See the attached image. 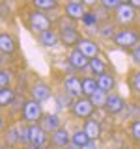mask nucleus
Wrapping results in <instances>:
<instances>
[{
	"mask_svg": "<svg viewBox=\"0 0 140 149\" xmlns=\"http://www.w3.org/2000/svg\"><path fill=\"white\" fill-rule=\"evenodd\" d=\"M22 22H24L26 30L30 32V34H34L36 37L39 34H43L45 30H49V28H54L52 17L43 13V11H39V9L30 8L28 4L24 6V9H22Z\"/></svg>",
	"mask_w": 140,
	"mask_h": 149,
	"instance_id": "1",
	"label": "nucleus"
},
{
	"mask_svg": "<svg viewBox=\"0 0 140 149\" xmlns=\"http://www.w3.org/2000/svg\"><path fill=\"white\" fill-rule=\"evenodd\" d=\"M110 19L118 28H133L140 22V11H136L131 4H120L112 11Z\"/></svg>",
	"mask_w": 140,
	"mask_h": 149,
	"instance_id": "2",
	"label": "nucleus"
},
{
	"mask_svg": "<svg viewBox=\"0 0 140 149\" xmlns=\"http://www.w3.org/2000/svg\"><path fill=\"white\" fill-rule=\"evenodd\" d=\"M45 116V108H43V102L34 101L30 97L24 99V104H22L21 116H19V121L24 125H37Z\"/></svg>",
	"mask_w": 140,
	"mask_h": 149,
	"instance_id": "3",
	"label": "nucleus"
},
{
	"mask_svg": "<svg viewBox=\"0 0 140 149\" xmlns=\"http://www.w3.org/2000/svg\"><path fill=\"white\" fill-rule=\"evenodd\" d=\"M114 47H118L120 50L131 52L138 43H140V28L133 26V28H120L116 37L112 39Z\"/></svg>",
	"mask_w": 140,
	"mask_h": 149,
	"instance_id": "4",
	"label": "nucleus"
},
{
	"mask_svg": "<svg viewBox=\"0 0 140 149\" xmlns=\"http://www.w3.org/2000/svg\"><path fill=\"white\" fill-rule=\"evenodd\" d=\"M26 93H28V97H30V99L39 101V102H45V101L52 99L54 88H52V84H50V82L43 80V78H34V80L28 84Z\"/></svg>",
	"mask_w": 140,
	"mask_h": 149,
	"instance_id": "5",
	"label": "nucleus"
},
{
	"mask_svg": "<svg viewBox=\"0 0 140 149\" xmlns=\"http://www.w3.org/2000/svg\"><path fill=\"white\" fill-rule=\"evenodd\" d=\"M95 108H93V104H92V101L88 99V97H78V99H75L73 101V104H71V108H69V114H71V118L73 119H77V121H86V119H90L95 116Z\"/></svg>",
	"mask_w": 140,
	"mask_h": 149,
	"instance_id": "6",
	"label": "nucleus"
},
{
	"mask_svg": "<svg viewBox=\"0 0 140 149\" xmlns=\"http://www.w3.org/2000/svg\"><path fill=\"white\" fill-rule=\"evenodd\" d=\"M75 49H78L88 60L97 58V56H101V52H103L101 41L95 39L93 36H84V34H82L80 39H78V43H77V47H75Z\"/></svg>",
	"mask_w": 140,
	"mask_h": 149,
	"instance_id": "7",
	"label": "nucleus"
},
{
	"mask_svg": "<svg viewBox=\"0 0 140 149\" xmlns=\"http://www.w3.org/2000/svg\"><path fill=\"white\" fill-rule=\"evenodd\" d=\"M0 54L6 56L8 60H11L13 56L19 54V39L13 32L9 30L0 32Z\"/></svg>",
	"mask_w": 140,
	"mask_h": 149,
	"instance_id": "8",
	"label": "nucleus"
},
{
	"mask_svg": "<svg viewBox=\"0 0 140 149\" xmlns=\"http://www.w3.org/2000/svg\"><path fill=\"white\" fill-rule=\"evenodd\" d=\"M58 34H60V45H62L65 50H71V49L77 47L78 39L82 37V30L78 28V24H73V26L60 28Z\"/></svg>",
	"mask_w": 140,
	"mask_h": 149,
	"instance_id": "9",
	"label": "nucleus"
},
{
	"mask_svg": "<svg viewBox=\"0 0 140 149\" xmlns=\"http://www.w3.org/2000/svg\"><path fill=\"white\" fill-rule=\"evenodd\" d=\"M127 104H129V101L125 99L121 93L112 91V93H108V97H106V102H105V108L103 110L108 116H120L127 110Z\"/></svg>",
	"mask_w": 140,
	"mask_h": 149,
	"instance_id": "10",
	"label": "nucleus"
},
{
	"mask_svg": "<svg viewBox=\"0 0 140 149\" xmlns=\"http://www.w3.org/2000/svg\"><path fill=\"white\" fill-rule=\"evenodd\" d=\"M60 88L65 93H69L73 99H78V97H82V77H78L77 73L75 74H64L60 78Z\"/></svg>",
	"mask_w": 140,
	"mask_h": 149,
	"instance_id": "11",
	"label": "nucleus"
},
{
	"mask_svg": "<svg viewBox=\"0 0 140 149\" xmlns=\"http://www.w3.org/2000/svg\"><path fill=\"white\" fill-rule=\"evenodd\" d=\"M49 138L50 134L45 132V129L37 125H28V146H36L41 149H49Z\"/></svg>",
	"mask_w": 140,
	"mask_h": 149,
	"instance_id": "12",
	"label": "nucleus"
},
{
	"mask_svg": "<svg viewBox=\"0 0 140 149\" xmlns=\"http://www.w3.org/2000/svg\"><path fill=\"white\" fill-rule=\"evenodd\" d=\"M62 0H30L28 6L34 8V9H39V11L47 13V15H52V21H56L60 15H56L58 11H62Z\"/></svg>",
	"mask_w": 140,
	"mask_h": 149,
	"instance_id": "13",
	"label": "nucleus"
},
{
	"mask_svg": "<svg viewBox=\"0 0 140 149\" xmlns=\"http://www.w3.org/2000/svg\"><path fill=\"white\" fill-rule=\"evenodd\" d=\"M69 143H71V130L65 125L54 130L49 138V149H65Z\"/></svg>",
	"mask_w": 140,
	"mask_h": 149,
	"instance_id": "14",
	"label": "nucleus"
},
{
	"mask_svg": "<svg viewBox=\"0 0 140 149\" xmlns=\"http://www.w3.org/2000/svg\"><path fill=\"white\" fill-rule=\"evenodd\" d=\"M67 63L73 67L75 73H86L88 71V65H90V60L84 56L78 49H71L67 50V56H65Z\"/></svg>",
	"mask_w": 140,
	"mask_h": 149,
	"instance_id": "15",
	"label": "nucleus"
},
{
	"mask_svg": "<svg viewBox=\"0 0 140 149\" xmlns=\"http://www.w3.org/2000/svg\"><path fill=\"white\" fill-rule=\"evenodd\" d=\"M37 39V43H39L43 49H58V47H62L60 45V34H58V30L56 28H49V30H45L43 34H39L36 37Z\"/></svg>",
	"mask_w": 140,
	"mask_h": 149,
	"instance_id": "16",
	"label": "nucleus"
},
{
	"mask_svg": "<svg viewBox=\"0 0 140 149\" xmlns=\"http://www.w3.org/2000/svg\"><path fill=\"white\" fill-rule=\"evenodd\" d=\"M82 129H84V132H86V136L90 140L101 142V138H103V123L95 118V116L90 118V119H86V121H82Z\"/></svg>",
	"mask_w": 140,
	"mask_h": 149,
	"instance_id": "17",
	"label": "nucleus"
},
{
	"mask_svg": "<svg viewBox=\"0 0 140 149\" xmlns=\"http://www.w3.org/2000/svg\"><path fill=\"white\" fill-rule=\"evenodd\" d=\"M2 142L6 143L9 149H19L21 147V136H19V121H13L2 134ZM22 149V147H21Z\"/></svg>",
	"mask_w": 140,
	"mask_h": 149,
	"instance_id": "18",
	"label": "nucleus"
},
{
	"mask_svg": "<svg viewBox=\"0 0 140 149\" xmlns=\"http://www.w3.org/2000/svg\"><path fill=\"white\" fill-rule=\"evenodd\" d=\"M86 13L84 4H73V2H64L62 4V15H65L67 19H71L73 22H80V19Z\"/></svg>",
	"mask_w": 140,
	"mask_h": 149,
	"instance_id": "19",
	"label": "nucleus"
},
{
	"mask_svg": "<svg viewBox=\"0 0 140 149\" xmlns=\"http://www.w3.org/2000/svg\"><path fill=\"white\" fill-rule=\"evenodd\" d=\"M39 125L45 129L47 134H52L54 130L64 127V121H62V118H60L58 114H54V112H45V116H43V119L39 121Z\"/></svg>",
	"mask_w": 140,
	"mask_h": 149,
	"instance_id": "20",
	"label": "nucleus"
},
{
	"mask_svg": "<svg viewBox=\"0 0 140 149\" xmlns=\"http://www.w3.org/2000/svg\"><path fill=\"white\" fill-rule=\"evenodd\" d=\"M97 80V88L99 90H103L105 93H112V91H116V86H118V80H116V74L110 71H106V73H103L99 74V77L95 78Z\"/></svg>",
	"mask_w": 140,
	"mask_h": 149,
	"instance_id": "21",
	"label": "nucleus"
},
{
	"mask_svg": "<svg viewBox=\"0 0 140 149\" xmlns=\"http://www.w3.org/2000/svg\"><path fill=\"white\" fill-rule=\"evenodd\" d=\"M120 28L112 22V19L108 21H103L99 26H97V39H103V41H112L118 34Z\"/></svg>",
	"mask_w": 140,
	"mask_h": 149,
	"instance_id": "22",
	"label": "nucleus"
},
{
	"mask_svg": "<svg viewBox=\"0 0 140 149\" xmlns=\"http://www.w3.org/2000/svg\"><path fill=\"white\" fill-rule=\"evenodd\" d=\"M86 32H92V34H95L97 36V26L101 24V21L97 19L95 15V11L93 9H86V13H84V17L80 19V22H78Z\"/></svg>",
	"mask_w": 140,
	"mask_h": 149,
	"instance_id": "23",
	"label": "nucleus"
},
{
	"mask_svg": "<svg viewBox=\"0 0 140 149\" xmlns=\"http://www.w3.org/2000/svg\"><path fill=\"white\" fill-rule=\"evenodd\" d=\"M108 63H106V60L103 58V56H97V58H92L90 60V65H88V74L90 77H93V78H97L99 74H103V73H106L108 71Z\"/></svg>",
	"mask_w": 140,
	"mask_h": 149,
	"instance_id": "24",
	"label": "nucleus"
},
{
	"mask_svg": "<svg viewBox=\"0 0 140 149\" xmlns=\"http://www.w3.org/2000/svg\"><path fill=\"white\" fill-rule=\"evenodd\" d=\"M19 91L15 88H4V90H0V112H8L9 106L13 104V101L17 99Z\"/></svg>",
	"mask_w": 140,
	"mask_h": 149,
	"instance_id": "25",
	"label": "nucleus"
},
{
	"mask_svg": "<svg viewBox=\"0 0 140 149\" xmlns=\"http://www.w3.org/2000/svg\"><path fill=\"white\" fill-rule=\"evenodd\" d=\"M52 99L56 102V106H58V110H67L71 108V104H73V97L69 95V93H65L62 88H58V90H54V95H52Z\"/></svg>",
	"mask_w": 140,
	"mask_h": 149,
	"instance_id": "26",
	"label": "nucleus"
},
{
	"mask_svg": "<svg viewBox=\"0 0 140 149\" xmlns=\"http://www.w3.org/2000/svg\"><path fill=\"white\" fill-rule=\"evenodd\" d=\"M15 69L6 65V67L0 69V90H4V88H11L13 82H15Z\"/></svg>",
	"mask_w": 140,
	"mask_h": 149,
	"instance_id": "27",
	"label": "nucleus"
},
{
	"mask_svg": "<svg viewBox=\"0 0 140 149\" xmlns=\"http://www.w3.org/2000/svg\"><path fill=\"white\" fill-rule=\"evenodd\" d=\"M99 88H97V80L90 74H82V97H90L95 93Z\"/></svg>",
	"mask_w": 140,
	"mask_h": 149,
	"instance_id": "28",
	"label": "nucleus"
},
{
	"mask_svg": "<svg viewBox=\"0 0 140 149\" xmlns=\"http://www.w3.org/2000/svg\"><path fill=\"white\" fill-rule=\"evenodd\" d=\"M127 86H129V90L134 93V97L140 95V67L129 71V74H127Z\"/></svg>",
	"mask_w": 140,
	"mask_h": 149,
	"instance_id": "29",
	"label": "nucleus"
},
{
	"mask_svg": "<svg viewBox=\"0 0 140 149\" xmlns=\"http://www.w3.org/2000/svg\"><path fill=\"white\" fill-rule=\"evenodd\" d=\"M127 132L129 138L134 146H140V119H131L127 125Z\"/></svg>",
	"mask_w": 140,
	"mask_h": 149,
	"instance_id": "30",
	"label": "nucleus"
},
{
	"mask_svg": "<svg viewBox=\"0 0 140 149\" xmlns=\"http://www.w3.org/2000/svg\"><path fill=\"white\" fill-rule=\"evenodd\" d=\"M88 142H90V138L86 136V132H84L82 127H77V129L71 130V143H75V146H78V147H84Z\"/></svg>",
	"mask_w": 140,
	"mask_h": 149,
	"instance_id": "31",
	"label": "nucleus"
},
{
	"mask_svg": "<svg viewBox=\"0 0 140 149\" xmlns=\"http://www.w3.org/2000/svg\"><path fill=\"white\" fill-rule=\"evenodd\" d=\"M106 97H108V93H105L103 90H97L93 95L90 97V101H92V104H93V108H95L97 112L105 108V102H106Z\"/></svg>",
	"mask_w": 140,
	"mask_h": 149,
	"instance_id": "32",
	"label": "nucleus"
},
{
	"mask_svg": "<svg viewBox=\"0 0 140 149\" xmlns=\"http://www.w3.org/2000/svg\"><path fill=\"white\" fill-rule=\"evenodd\" d=\"M120 4H121V0H99V6L105 8L106 11H110V13L114 11V9L120 6Z\"/></svg>",
	"mask_w": 140,
	"mask_h": 149,
	"instance_id": "33",
	"label": "nucleus"
},
{
	"mask_svg": "<svg viewBox=\"0 0 140 149\" xmlns=\"http://www.w3.org/2000/svg\"><path fill=\"white\" fill-rule=\"evenodd\" d=\"M129 56H131V60H133V63L136 65V67H140V43L134 47L133 50L129 52Z\"/></svg>",
	"mask_w": 140,
	"mask_h": 149,
	"instance_id": "34",
	"label": "nucleus"
},
{
	"mask_svg": "<svg viewBox=\"0 0 140 149\" xmlns=\"http://www.w3.org/2000/svg\"><path fill=\"white\" fill-rule=\"evenodd\" d=\"M9 127V121H8V116L4 112H0V136L6 132V129Z\"/></svg>",
	"mask_w": 140,
	"mask_h": 149,
	"instance_id": "35",
	"label": "nucleus"
},
{
	"mask_svg": "<svg viewBox=\"0 0 140 149\" xmlns=\"http://www.w3.org/2000/svg\"><path fill=\"white\" fill-rule=\"evenodd\" d=\"M82 4H84L86 9H95L99 6V0H82Z\"/></svg>",
	"mask_w": 140,
	"mask_h": 149,
	"instance_id": "36",
	"label": "nucleus"
},
{
	"mask_svg": "<svg viewBox=\"0 0 140 149\" xmlns=\"http://www.w3.org/2000/svg\"><path fill=\"white\" fill-rule=\"evenodd\" d=\"M82 149H101V142H97V140H90Z\"/></svg>",
	"mask_w": 140,
	"mask_h": 149,
	"instance_id": "37",
	"label": "nucleus"
},
{
	"mask_svg": "<svg viewBox=\"0 0 140 149\" xmlns=\"http://www.w3.org/2000/svg\"><path fill=\"white\" fill-rule=\"evenodd\" d=\"M129 4L136 9V11H140V0H129Z\"/></svg>",
	"mask_w": 140,
	"mask_h": 149,
	"instance_id": "38",
	"label": "nucleus"
},
{
	"mask_svg": "<svg viewBox=\"0 0 140 149\" xmlns=\"http://www.w3.org/2000/svg\"><path fill=\"white\" fill-rule=\"evenodd\" d=\"M6 65H8V58L0 54V69H2V67H6Z\"/></svg>",
	"mask_w": 140,
	"mask_h": 149,
	"instance_id": "39",
	"label": "nucleus"
},
{
	"mask_svg": "<svg viewBox=\"0 0 140 149\" xmlns=\"http://www.w3.org/2000/svg\"><path fill=\"white\" fill-rule=\"evenodd\" d=\"M65 149H82V147H78V146H75V143H69Z\"/></svg>",
	"mask_w": 140,
	"mask_h": 149,
	"instance_id": "40",
	"label": "nucleus"
},
{
	"mask_svg": "<svg viewBox=\"0 0 140 149\" xmlns=\"http://www.w3.org/2000/svg\"><path fill=\"white\" fill-rule=\"evenodd\" d=\"M64 2H73V4H82V0H64Z\"/></svg>",
	"mask_w": 140,
	"mask_h": 149,
	"instance_id": "41",
	"label": "nucleus"
},
{
	"mask_svg": "<svg viewBox=\"0 0 140 149\" xmlns=\"http://www.w3.org/2000/svg\"><path fill=\"white\" fill-rule=\"evenodd\" d=\"M0 149H9V147L6 146V143H4V142H2V140H0Z\"/></svg>",
	"mask_w": 140,
	"mask_h": 149,
	"instance_id": "42",
	"label": "nucleus"
},
{
	"mask_svg": "<svg viewBox=\"0 0 140 149\" xmlns=\"http://www.w3.org/2000/svg\"><path fill=\"white\" fill-rule=\"evenodd\" d=\"M22 149H41V147H36V146H26V147H22Z\"/></svg>",
	"mask_w": 140,
	"mask_h": 149,
	"instance_id": "43",
	"label": "nucleus"
},
{
	"mask_svg": "<svg viewBox=\"0 0 140 149\" xmlns=\"http://www.w3.org/2000/svg\"><path fill=\"white\" fill-rule=\"evenodd\" d=\"M121 4H129V0H121Z\"/></svg>",
	"mask_w": 140,
	"mask_h": 149,
	"instance_id": "44",
	"label": "nucleus"
},
{
	"mask_svg": "<svg viewBox=\"0 0 140 149\" xmlns=\"http://www.w3.org/2000/svg\"><path fill=\"white\" fill-rule=\"evenodd\" d=\"M136 101H138V102H140V95H136Z\"/></svg>",
	"mask_w": 140,
	"mask_h": 149,
	"instance_id": "45",
	"label": "nucleus"
},
{
	"mask_svg": "<svg viewBox=\"0 0 140 149\" xmlns=\"http://www.w3.org/2000/svg\"><path fill=\"white\" fill-rule=\"evenodd\" d=\"M108 149H118V147H108Z\"/></svg>",
	"mask_w": 140,
	"mask_h": 149,
	"instance_id": "46",
	"label": "nucleus"
},
{
	"mask_svg": "<svg viewBox=\"0 0 140 149\" xmlns=\"http://www.w3.org/2000/svg\"><path fill=\"white\" fill-rule=\"evenodd\" d=\"M0 2H6V0H0Z\"/></svg>",
	"mask_w": 140,
	"mask_h": 149,
	"instance_id": "47",
	"label": "nucleus"
},
{
	"mask_svg": "<svg viewBox=\"0 0 140 149\" xmlns=\"http://www.w3.org/2000/svg\"><path fill=\"white\" fill-rule=\"evenodd\" d=\"M0 32H2V28H0Z\"/></svg>",
	"mask_w": 140,
	"mask_h": 149,
	"instance_id": "48",
	"label": "nucleus"
},
{
	"mask_svg": "<svg viewBox=\"0 0 140 149\" xmlns=\"http://www.w3.org/2000/svg\"><path fill=\"white\" fill-rule=\"evenodd\" d=\"M28 2H30V0H28Z\"/></svg>",
	"mask_w": 140,
	"mask_h": 149,
	"instance_id": "49",
	"label": "nucleus"
}]
</instances>
